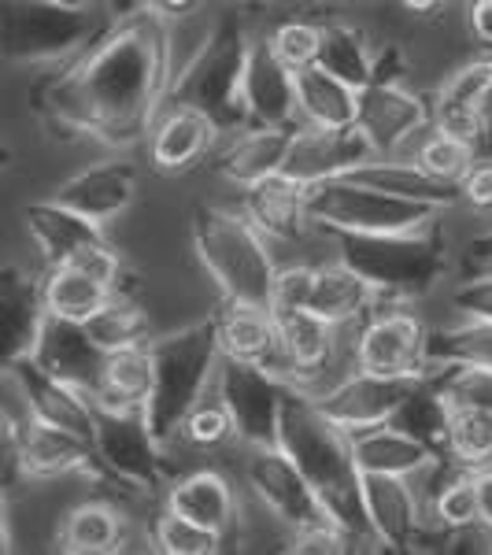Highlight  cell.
Here are the masks:
<instances>
[{
  "label": "cell",
  "mask_w": 492,
  "mask_h": 555,
  "mask_svg": "<svg viewBox=\"0 0 492 555\" xmlns=\"http://www.w3.org/2000/svg\"><path fill=\"white\" fill-rule=\"evenodd\" d=\"M167 15L152 4L115 15L82 56L34 86V115L52 141L127 152L167 107Z\"/></svg>",
  "instance_id": "6da1fadb"
},
{
  "label": "cell",
  "mask_w": 492,
  "mask_h": 555,
  "mask_svg": "<svg viewBox=\"0 0 492 555\" xmlns=\"http://www.w3.org/2000/svg\"><path fill=\"white\" fill-rule=\"evenodd\" d=\"M279 449L297 463L303 478L311 481V489L319 492L326 515L352 537V544H378L371 533V522H366L363 470L355 463L352 434L337 426L319 408V400L303 392L300 385H293V392L285 397Z\"/></svg>",
  "instance_id": "7a4b0ae2"
},
{
  "label": "cell",
  "mask_w": 492,
  "mask_h": 555,
  "mask_svg": "<svg viewBox=\"0 0 492 555\" xmlns=\"http://www.w3.org/2000/svg\"><path fill=\"white\" fill-rule=\"evenodd\" d=\"M152 352V389L145 400V423L167 452L182 437L190 411L215 389L222 366L219 319H196L148 341Z\"/></svg>",
  "instance_id": "3957f363"
},
{
  "label": "cell",
  "mask_w": 492,
  "mask_h": 555,
  "mask_svg": "<svg viewBox=\"0 0 492 555\" xmlns=\"http://www.w3.org/2000/svg\"><path fill=\"white\" fill-rule=\"evenodd\" d=\"M193 253L204 274L215 282L226 304H253L271 308L279 263L271 256V237L248 219L245 211H226L200 204L190 222Z\"/></svg>",
  "instance_id": "277c9868"
},
{
  "label": "cell",
  "mask_w": 492,
  "mask_h": 555,
  "mask_svg": "<svg viewBox=\"0 0 492 555\" xmlns=\"http://www.w3.org/2000/svg\"><path fill=\"white\" fill-rule=\"evenodd\" d=\"M334 237L337 259L352 267L355 274L389 304H407L426 297L441 285L449 271V245L441 230H411V234H345V230H326Z\"/></svg>",
  "instance_id": "5b68a950"
},
{
  "label": "cell",
  "mask_w": 492,
  "mask_h": 555,
  "mask_svg": "<svg viewBox=\"0 0 492 555\" xmlns=\"http://www.w3.org/2000/svg\"><path fill=\"white\" fill-rule=\"evenodd\" d=\"M115 15L93 4L67 8L44 0H4L0 56L12 67H64L107 30Z\"/></svg>",
  "instance_id": "8992f818"
},
{
  "label": "cell",
  "mask_w": 492,
  "mask_h": 555,
  "mask_svg": "<svg viewBox=\"0 0 492 555\" xmlns=\"http://www.w3.org/2000/svg\"><path fill=\"white\" fill-rule=\"evenodd\" d=\"M253 52V34L241 12H222V23L215 30L204 56L190 67L167 104H190L204 112L222 133L248 130V107H245V67Z\"/></svg>",
  "instance_id": "52a82bcc"
},
{
  "label": "cell",
  "mask_w": 492,
  "mask_h": 555,
  "mask_svg": "<svg viewBox=\"0 0 492 555\" xmlns=\"http://www.w3.org/2000/svg\"><path fill=\"white\" fill-rule=\"evenodd\" d=\"M308 208L322 234L326 230H345V234H411V230H426L441 219V208L381 193L374 185L352 182V178H329V182L308 185Z\"/></svg>",
  "instance_id": "ba28073f"
},
{
  "label": "cell",
  "mask_w": 492,
  "mask_h": 555,
  "mask_svg": "<svg viewBox=\"0 0 492 555\" xmlns=\"http://www.w3.org/2000/svg\"><path fill=\"white\" fill-rule=\"evenodd\" d=\"M93 449L112 486L159 492L171 486V452L152 437L145 408L93 404Z\"/></svg>",
  "instance_id": "9c48e42d"
},
{
  "label": "cell",
  "mask_w": 492,
  "mask_h": 555,
  "mask_svg": "<svg viewBox=\"0 0 492 555\" xmlns=\"http://www.w3.org/2000/svg\"><path fill=\"white\" fill-rule=\"evenodd\" d=\"M285 374L271 371L267 363L230 360L222 356L219 378H215V392L226 404L230 418H234V441L241 449H263V444H279L282 408L285 397L293 392Z\"/></svg>",
  "instance_id": "30bf717a"
},
{
  "label": "cell",
  "mask_w": 492,
  "mask_h": 555,
  "mask_svg": "<svg viewBox=\"0 0 492 555\" xmlns=\"http://www.w3.org/2000/svg\"><path fill=\"white\" fill-rule=\"evenodd\" d=\"M8 452V478L23 474L26 481H52V478H89L96 486H112L96 460L93 437L75 434L67 426L52 423H23L20 429H4Z\"/></svg>",
  "instance_id": "8fae6325"
},
{
  "label": "cell",
  "mask_w": 492,
  "mask_h": 555,
  "mask_svg": "<svg viewBox=\"0 0 492 555\" xmlns=\"http://www.w3.org/2000/svg\"><path fill=\"white\" fill-rule=\"evenodd\" d=\"M241 478H245L248 492L256 504L279 526L293 533L315 530L334 518L326 515L319 492L303 478L297 463L285 455L279 444H263V449H241Z\"/></svg>",
  "instance_id": "7c38bea8"
},
{
  "label": "cell",
  "mask_w": 492,
  "mask_h": 555,
  "mask_svg": "<svg viewBox=\"0 0 492 555\" xmlns=\"http://www.w3.org/2000/svg\"><path fill=\"white\" fill-rule=\"evenodd\" d=\"M429 330L400 304H381L374 315L360 322L352 337V363L360 371L386 374V378H426L429 374Z\"/></svg>",
  "instance_id": "4fadbf2b"
},
{
  "label": "cell",
  "mask_w": 492,
  "mask_h": 555,
  "mask_svg": "<svg viewBox=\"0 0 492 555\" xmlns=\"http://www.w3.org/2000/svg\"><path fill=\"white\" fill-rule=\"evenodd\" d=\"M433 122V104L411 86H389L371 82L360 89V104H355V127L371 141L374 156H404L407 145Z\"/></svg>",
  "instance_id": "5bb4252c"
},
{
  "label": "cell",
  "mask_w": 492,
  "mask_h": 555,
  "mask_svg": "<svg viewBox=\"0 0 492 555\" xmlns=\"http://www.w3.org/2000/svg\"><path fill=\"white\" fill-rule=\"evenodd\" d=\"M418 382V378H415ZM407 378H386V374H371L360 366H348L337 374L329 385H322L311 397L319 400V408L334 418L337 426L348 434H360V429L392 423V415L404 404V397L411 392Z\"/></svg>",
  "instance_id": "9a60e30c"
},
{
  "label": "cell",
  "mask_w": 492,
  "mask_h": 555,
  "mask_svg": "<svg viewBox=\"0 0 492 555\" xmlns=\"http://www.w3.org/2000/svg\"><path fill=\"white\" fill-rule=\"evenodd\" d=\"M371 159L378 156H374L371 141L363 138L360 127H311V122H300L297 133H293V149L282 175H289L300 185H319L329 182V178L352 175L355 167L371 164Z\"/></svg>",
  "instance_id": "2e32d148"
},
{
  "label": "cell",
  "mask_w": 492,
  "mask_h": 555,
  "mask_svg": "<svg viewBox=\"0 0 492 555\" xmlns=\"http://www.w3.org/2000/svg\"><path fill=\"white\" fill-rule=\"evenodd\" d=\"M34 360H38L52 378L70 385L75 392H82L89 404L101 400V371H104L107 352L89 337L86 322L49 315L38 337V348H34Z\"/></svg>",
  "instance_id": "e0dca14e"
},
{
  "label": "cell",
  "mask_w": 492,
  "mask_h": 555,
  "mask_svg": "<svg viewBox=\"0 0 492 555\" xmlns=\"http://www.w3.org/2000/svg\"><path fill=\"white\" fill-rule=\"evenodd\" d=\"M248 127H300L297 70L274 52L271 38H253L245 67Z\"/></svg>",
  "instance_id": "ac0fdd59"
},
{
  "label": "cell",
  "mask_w": 492,
  "mask_h": 555,
  "mask_svg": "<svg viewBox=\"0 0 492 555\" xmlns=\"http://www.w3.org/2000/svg\"><path fill=\"white\" fill-rule=\"evenodd\" d=\"M4 385L20 397V404L26 408L30 418L52 423V426H67V429H75V434L93 437V404H89L82 392L70 389V385L52 378L34 356L4 363Z\"/></svg>",
  "instance_id": "d6986e66"
},
{
  "label": "cell",
  "mask_w": 492,
  "mask_h": 555,
  "mask_svg": "<svg viewBox=\"0 0 492 555\" xmlns=\"http://www.w3.org/2000/svg\"><path fill=\"white\" fill-rule=\"evenodd\" d=\"M363 507L371 533L389 552H415L426 530V515L411 478L397 474H363Z\"/></svg>",
  "instance_id": "ffe728a7"
},
{
  "label": "cell",
  "mask_w": 492,
  "mask_h": 555,
  "mask_svg": "<svg viewBox=\"0 0 492 555\" xmlns=\"http://www.w3.org/2000/svg\"><path fill=\"white\" fill-rule=\"evenodd\" d=\"M271 315H274V330H279L282 360L289 366L293 382L311 392L322 382L326 366L334 363L341 326L315 315L311 308H282L279 304V308H271Z\"/></svg>",
  "instance_id": "44dd1931"
},
{
  "label": "cell",
  "mask_w": 492,
  "mask_h": 555,
  "mask_svg": "<svg viewBox=\"0 0 492 555\" xmlns=\"http://www.w3.org/2000/svg\"><path fill=\"white\" fill-rule=\"evenodd\" d=\"M138 196V171H133L130 159H101V164L86 167V171L64 178V182L52 190V201L67 204L70 211L86 215V219L107 227L112 219H119L122 211Z\"/></svg>",
  "instance_id": "7402d4cb"
},
{
  "label": "cell",
  "mask_w": 492,
  "mask_h": 555,
  "mask_svg": "<svg viewBox=\"0 0 492 555\" xmlns=\"http://www.w3.org/2000/svg\"><path fill=\"white\" fill-rule=\"evenodd\" d=\"M222 130L190 104H167L148 133V159L164 175H185L215 149Z\"/></svg>",
  "instance_id": "603a6c76"
},
{
  "label": "cell",
  "mask_w": 492,
  "mask_h": 555,
  "mask_svg": "<svg viewBox=\"0 0 492 555\" xmlns=\"http://www.w3.org/2000/svg\"><path fill=\"white\" fill-rule=\"evenodd\" d=\"M44 319H49V304H44L38 278H30L20 267H4L0 274V356L4 363L34 356Z\"/></svg>",
  "instance_id": "cb8c5ba5"
},
{
  "label": "cell",
  "mask_w": 492,
  "mask_h": 555,
  "mask_svg": "<svg viewBox=\"0 0 492 555\" xmlns=\"http://www.w3.org/2000/svg\"><path fill=\"white\" fill-rule=\"evenodd\" d=\"M23 227H26V234H30L34 248H38V256L44 259V267L70 263V259H75L78 253H86L89 245L107 241L101 222L70 211L67 204L52 201V196L26 204V208H23Z\"/></svg>",
  "instance_id": "d4e9b609"
},
{
  "label": "cell",
  "mask_w": 492,
  "mask_h": 555,
  "mask_svg": "<svg viewBox=\"0 0 492 555\" xmlns=\"http://www.w3.org/2000/svg\"><path fill=\"white\" fill-rule=\"evenodd\" d=\"M293 133L297 127H248L234 133L226 149L219 152L215 167L230 185H237L241 193L253 185L267 182V178L285 171V159L293 149Z\"/></svg>",
  "instance_id": "484cf974"
},
{
  "label": "cell",
  "mask_w": 492,
  "mask_h": 555,
  "mask_svg": "<svg viewBox=\"0 0 492 555\" xmlns=\"http://www.w3.org/2000/svg\"><path fill=\"white\" fill-rule=\"evenodd\" d=\"M492 96V56H478L437 89L433 101V127L459 133L470 145L478 141L481 127H485V101Z\"/></svg>",
  "instance_id": "4316f807"
},
{
  "label": "cell",
  "mask_w": 492,
  "mask_h": 555,
  "mask_svg": "<svg viewBox=\"0 0 492 555\" xmlns=\"http://www.w3.org/2000/svg\"><path fill=\"white\" fill-rule=\"evenodd\" d=\"M245 215L271 241H297L308 230H315L308 208V185L293 182L289 175H274L245 190Z\"/></svg>",
  "instance_id": "83f0119b"
},
{
  "label": "cell",
  "mask_w": 492,
  "mask_h": 555,
  "mask_svg": "<svg viewBox=\"0 0 492 555\" xmlns=\"http://www.w3.org/2000/svg\"><path fill=\"white\" fill-rule=\"evenodd\" d=\"M381 304H389V300H381L352 267H345L341 259H337V263L315 267L303 308H311L315 315L334 322V326H352V322H363L366 315H374Z\"/></svg>",
  "instance_id": "f1b7e54d"
},
{
  "label": "cell",
  "mask_w": 492,
  "mask_h": 555,
  "mask_svg": "<svg viewBox=\"0 0 492 555\" xmlns=\"http://www.w3.org/2000/svg\"><path fill=\"white\" fill-rule=\"evenodd\" d=\"M219 341L222 356L230 360H248V363H267L271 371L285 374L293 382L289 366L282 360L279 348V330H274L271 308H253V304H226L219 311Z\"/></svg>",
  "instance_id": "f546056e"
},
{
  "label": "cell",
  "mask_w": 492,
  "mask_h": 555,
  "mask_svg": "<svg viewBox=\"0 0 492 555\" xmlns=\"http://www.w3.org/2000/svg\"><path fill=\"white\" fill-rule=\"evenodd\" d=\"M352 182H363V185H374L381 193H392V196H404V201H415V204H429V208H452L459 196V185H449L441 178H433L418 164L415 156H378L371 164L355 167Z\"/></svg>",
  "instance_id": "4dcf8cb0"
},
{
  "label": "cell",
  "mask_w": 492,
  "mask_h": 555,
  "mask_svg": "<svg viewBox=\"0 0 492 555\" xmlns=\"http://www.w3.org/2000/svg\"><path fill=\"white\" fill-rule=\"evenodd\" d=\"M167 507L219 533H230L237 522V492L219 470H193L174 478L167 489Z\"/></svg>",
  "instance_id": "1f68e13d"
},
{
  "label": "cell",
  "mask_w": 492,
  "mask_h": 555,
  "mask_svg": "<svg viewBox=\"0 0 492 555\" xmlns=\"http://www.w3.org/2000/svg\"><path fill=\"white\" fill-rule=\"evenodd\" d=\"M352 449L363 474H397V478H415L418 470H426L437 460L433 449H426L418 437H411L397 423L352 434Z\"/></svg>",
  "instance_id": "d6a6232c"
},
{
  "label": "cell",
  "mask_w": 492,
  "mask_h": 555,
  "mask_svg": "<svg viewBox=\"0 0 492 555\" xmlns=\"http://www.w3.org/2000/svg\"><path fill=\"white\" fill-rule=\"evenodd\" d=\"M297 104L300 122H311V127H355L360 89L322 64H311L297 70Z\"/></svg>",
  "instance_id": "836d02e7"
},
{
  "label": "cell",
  "mask_w": 492,
  "mask_h": 555,
  "mask_svg": "<svg viewBox=\"0 0 492 555\" xmlns=\"http://www.w3.org/2000/svg\"><path fill=\"white\" fill-rule=\"evenodd\" d=\"M122 544H127V518L104 500L70 507L60 526V552L67 555H112Z\"/></svg>",
  "instance_id": "e575fe53"
},
{
  "label": "cell",
  "mask_w": 492,
  "mask_h": 555,
  "mask_svg": "<svg viewBox=\"0 0 492 555\" xmlns=\"http://www.w3.org/2000/svg\"><path fill=\"white\" fill-rule=\"evenodd\" d=\"M381 41L371 30L355 23H322V56L319 64L334 70L337 78L352 82L355 89L374 82V64H378Z\"/></svg>",
  "instance_id": "d590c367"
},
{
  "label": "cell",
  "mask_w": 492,
  "mask_h": 555,
  "mask_svg": "<svg viewBox=\"0 0 492 555\" xmlns=\"http://www.w3.org/2000/svg\"><path fill=\"white\" fill-rule=\"evenodd\" d=\"M41 289H44V304H49V315L75 319V322H89L115 297L112 285H104L101 278H93L75 263L49 267L41 278Z\"/></svg>",
  "instance_id": "8d00e7d4"
},
{
  "label": "cell",
  "mask_w": 492,
  "mask_h": 555,
  "mask_svg": "<svg viewBox=\"0 0 492 555\" xmlns=\"http://www.w3.org/2000/svg\"><path fill=\"white\" fill-rule=\"evenodd\" d=\"M219 23H222V12H211L208 0L185 8V12L167 15V82H171V89L182 82V78L190 75V67L204 56V49H208L215 30H219Z\"/></svg>",
  "instance_id": "74e56055"
},
{
  "label": "cell",
  "mask_w": 492,
  "mask_h": 555,
  "mask_svg": "<svg viewBox=\"0 0 492 555\" xmlns=\"http://www.w3.org/2000/svg\"><path fill=\"white\" fill-rule=\"evenodd\" d=\"M392 423L407 429L411 437L433 449L437 455H449V434H452V404L444 392L429 378H418L404 397V404L392 415Z\"/></svg>",
  "instance_id": "f35d334b"
},
{
  "label": "cell",
  "mask_w": 492,
  "mask_h": 555,
  "mask_svg": "<svg viewBox=\"0 0 492 555\" xmlns=\"http://www.w3.org/2000/svg\"><path fill=\"white\" fill-rule=\"evenodd\" d=\"M152 389V352L148 345L107 352L101 371V400L107 408H145Z\"/></svg>",
  "instance_id": "ab89813d"
},
{
  "label": "cell",
  "mask_w": 492,
  "mask_h": 555,
  "mask_svg": "<svg viewBox=\"0 0 492 555\" xmlns=\"http://www.w3.org/2000/svg\"><path fill=\"white\" fill-rule=\"evenodd\" d=\"M429 366L441 363H474L492 371V319L455 315L449 326L429 330Z\"/></svg>",
  "instance_id": "60d3db41"
},
{
  "label": "cell",
  "mask_w": 492,
  "mask_h": 555,
  "mask_svg": "<svg viewBox=\"0 0 492 555\" xmlns=\"http://www.w3.org/2000/svg\"><path fill=\"white\" fill-rule=\"evenodd\" d=\"M89 337L104 348V352H119V348L148 345V311L141 308L130 293H115L112 300L86 322Z\"/></svg>",
  "instance_id": "b9f144b4"
},
{
  "label": "cell",
  "mask_w": 492,
  "mask_h": 555,
  "mask_svg": "<svg viewBox=\"0 0 492 555\" xmlns=\"http://www.w3.org/2000/svg\"><path fill=\"white\" fill-rule=\"evenodd\" d=\"M426 378L444 392V400L452 404V411H492V371L489 366L441 363V366H429Z\"/></svg>",
  "instance_id": "7bdbcfd3"
},
{
  "label": "cell",
  "mask_w": 492,
  "mask_h": 555,
  "mask_svg": "<svg viewBox=\"0 0 492 555\" xmlns=\"http://www.w3.org/2000/svg\"><path fill=\"white\" fill-rule=\"evenodd\" d=\"M415 159L433 178H441V182H449V185H459L470 167L478 164V149H474L467 138H459V133L433 127L423 141H418Z\"/></svg>",
  "instance_id": "ee69618b"
},
{
  "label": "cell",
  "mask_w": 492,
  "mask_h": 555,
  "mask_svg": "<svg viewBox=\"0 0 492 555\" xmlns=\"http://www.w3.org/2000/svg\"><path fill=\"white\" fill-rule=\"evenodd\" d=\"M429 526H441V530H470V526H481L478 470L459 467V474H449V481L437 492Z\"/></svg>",
  "instance_id": "f6af8a7d"
},
{
  "label": "cell",
  "mask_w": 492,
  "mask_h": 555,
  "mask_svg": "<svg viewBox=\"0 0 492 555\" xmlns=\"http://www.w3.org/2000/svg\"><path fill=\"white\" fill-rule=\"evenodd\" d=\"M222 541H226V533L193 522V518L178 515L171 507L152 522V544L164 555H215L222 548Z\"/></svg>",
  "instance_id": "bcb514c9"
},
{
  "label": "cell",
  "mask_w": 492,
  "mask_h": 555,
  "mask_svg": "<svg viewBox=\"0 0 492 555\" xmlns=\"http://www.w3.org/2000/svg\"><path fill=\"white\" fill-rule=\"evenodd\" d=\"M449 460L455 467H492V411H452Z\"/></svg>",
  "instance_id": "7dc6e473"
},
{
  "label": "cell",
  "mask_w": 492,
  "mask_h": 555,
  "mask_svg": "<svg viewBox=\"0 0 492 555\" xmlns=\"http://www.w3.org/2000/svg\"><path fill=\"white\" fill-rule=\"evenodd\" d=\"M230 437H234V418L219 400V392L211 389L182 423V441L196 444V449H211V444H222Z\"/></svg>",
  "instance_id": "c3c4849f"
},
{
  "label": "cell",
  "mask_w": 492,
  "mask_h": 555,
  "mask_svg": "<svg viewBox=\"0 0 492 555\" xmlns=\"http://www.w3.org/2000/svg\"><path fill=\"white\" fill-rule=\"evenodd\" d=\"M271 44L293 70L311 67L322 56V26L308 20H289L271 34Z\"/></svg>",
  "instance_id": "681fc988"
},
{
  "label": "cell",
  "mask_w": 492,
  "mask_h": 555,
  "mask_svg": "<svg viewBox=\"0 0 492 555\" xmlns=\"http://www.w3.org/2000/svg\"><path fill=\"white\" fill-rule=\"evenodd\" d=\"M449 304H452L455 315L492 319V267L463 274L449 289Z\"/></svg>",
  "instance_id": "f907efd6"
},
{
  "label": "cell",
  "mask_w": 492,
  "mask_h": 555,
  "mask_svg": "<svg viewBox=\"0 0 492 555\" xmlns=\"http://www.w3.org/2000/svg\"><path fill=\"white\" fill-rule=\"evenodd\" d=\"M348 548H352V537L334 522L315 526V530H303V533H293L289 544H285V552H297V555H341Z\"/></svg>",
  "instance_id": "816d5d0a"
},
{
  "label": "cell",
  "mask_w": 492,
  "mask_h": 555,
  "mask_svg": "<svg viewBox=\"0 0 492 555\" xmlns=\"http://www.w3.org/2000/svg\"><path fill=\"white\" fill-rule=\"evenodd\" d=\"M411 70H415V64H411L407 49L397 41H381L378 49V64H374V82H389V86H407Z\"/></svg>",
  "instance_id": "f5cc1de1"
},
{
  "label": "cell",
  "mask_w": 492,
  "mask_h": 555,
  "mask_svg": "<svg viewBox=\"0 0 492 555\" xmlns=\"http://www.w3.org/2000/svg\"><path fill=\"white\" fill-rule=\"evenodd\" d=\"M459 196L478 211H492V159H478L459 182Z\"/></svg>",
  "instance_id": "db71d44e"
},
{
  "label": "cell",
  "mask_w": 492,
  "mask_h": 555,
  "mask_svg": "<svg viewBox=\"0 0 492 555\" xmlns=\"http://www.w3.org/2000/svg\"><path fill=\"white\" fill-rule=\"evenodd\" d=\"M467 26L474 41L492 49V0H467Z\"/></svg>",
  "instance_id": "11a10c76"
},
{
  "label": "cell",
  "mask_w": 492,
  "mask_h": 555,
  "mask_svg": "<svg viewBox=\"0 0 492 555\" xmlns=\"http://www.w3.org/2000/svg\"><path fill=\"white\" fill-rule=\"evenodd\" d=\"M478 500H481V530L492 533V467L478 470Z\"/></svg>",
  "instance_id": "9f6ffc18"
},
{
  "label": "cell",
  "mask_w": 492,
  "mask_h": 555,
  "mask_svg": "<svg viewBox=\"0 0 492 555\" xmlns=\"http://www.w3.org/2000/svg\"><path fill=\"white\" fill-rule=\"evenodd\" d=\"M467 263L474 271H481V267H492V230H485L481 237H474L467 245Z\"/></svg>",
  "instance_id": "6f0895ef"
},
{
  "label": "cell",
  "mask_w": 492,
  "mask_h": 555,
  "mask_svg": "<svg viewBox=\"0 0 492 555\" xmlns=\"http://www.w3.org/2000/svg\"><path fill=\"white\" fill-rule=\"evenodd\" d=\"M152 8H159V12H185V8H193V4H200V0H148Z\"/></svg>",
  "instance_id": "680465c9"
},
{
  "label": "cell",
  "mask_w": 492,
  "mask_h": 555,
  "mask_svg": "<svg viewBox=\"0 0 492 555\" xmlns=\"http://www.w3.org/2000/svg\"><path fill=\"white\" fill-rule=\"evenodd\" d=\"M441 4H444V0H404V8H407V12H415V15H433Z\"/></svg>",
  "instance_id": "91938a15"
},
{
  "label": "cell",
  "mask_w": 492,
  "mask_h": 555,
  "mask_svg": "<svg viewBox=\"0 0 492 555\" xmlns=\"http://www.w3.org/2000/svg\"><path fill=\"white\" fill-rule=\"evenodd\" d=\"M44 4H67V8H82V4H93V0H44Z\"/></svg>",
  "instance_id": "94428289"
},
{
  "label": "cell",
  "mask_w": 492,
  "mask_h": 555,
  "mask_svg": "<svg viewBox=\"0 0 492 555\" xmlns=\"http://www.w3.org/2000/svg\"><path fill=\"white\" fill-rule=\"evenodd\" d=\"M256 4H285V0H256Z\"/></svg>",
  "instance_id": "6125c7cd"
},
{
  "label": "cell",
  "mask_w": 492,
  "mask_h": 555,
  "mask_svg": "<svg viewBox=\"0 0 492 555\" xmlns=\"http://www.w3.org/2000/svg\"><path fill=\"white\" fill-rule=\"evenodd\" d=\"M93 4H96V0H93Z\"/></svg>",
  "instance_id": "be15d7a7"
}]
</instances>
